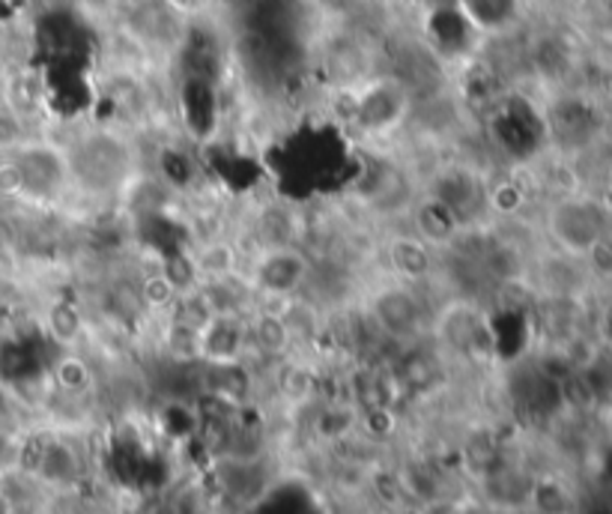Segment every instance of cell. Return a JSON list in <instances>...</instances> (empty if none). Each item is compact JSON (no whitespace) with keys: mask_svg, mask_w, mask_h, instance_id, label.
<instances>
[{"mask_svg":"<svg viewBox=\"0 0 612 514\" xmlns=\"http://www.w3.org/2000/svg\"><path fill=\"white\" fill-rule=\"evenodd\" d=\"M63 150L70 159L72 195L84 204L123 207L147 176L138 128L117 120L72 128L70 138H63Z\"/></svg>","mask_w":612,"mask_h":514,"instance_id":"6da1fadb","label":"cell"},{"mask_svg":"<svg viewBox=\"0 0 612 514\" xmlns=\"http://www.w3.org/2000/svg\"><path fill=\"white\" fill-rule=\"evenodd\" d=\"M541 231L553 248L586 260L595 248L612 240V204L591 192L567 188L547 200Z\"/></svg>","mask_w":612,"mask_h":514,"instance_id":"7a4b0ae2","label":"cell"},{"mask_svg":"<svg viewBox=\"0 0 612 514\" xmlns=\"http://www.w3.org/2000/svg\"><path fill=\"white\" fill-rule=\"evenodd\" d=\"M433 311L437 308L428 303V284L385 276L362 291V315L368 317V327L377 339L394 344H416L421 335H428Z\"/></svg>","mask_w":612,"mask_h":514,"instance_id":"3957f363","label":"cell"},{"mask_svg":"<svg viewBox=\"0 0 612 514\" xmlns=\"http://www.w3.org/2000/svg\"><path fill=\"white\" fill-rule=\"evenodd\" d=\"M7 156L15 164L19 183H22V200L19 204L34 207V210L58 212L60 207H66L75 198L63 140L30 132L12 150H7Z\"/></svg>","mask_w":612,"mask_h":514,"instance_id":"277c9868","label":"cell"},{"mask_svg":"<svg viewBox=\"0 0 612 514\" xmlns=\"http://www.w3.org/2000/svg\"><path fill=\"white\" fill-rule=\"evenodd\" d=\"M311 264V252L299 243L255 248L245 255V276L255 284L260 303H281V299L299 296L305 291Z\"/></svg>","mask_w":612,"mask_h":514,"instance_id":"5b68a950","label":"cell"},{"mask_svg":"<svg viewBox=\"0 0 612 514\" xmlns=\"http://www.w3.org/2000/svg\"><path fill=\"white\" fill-rule=\"evenodd\" d=\"M248 353V317L212 315L197 329V363L209 368L243 365Z\"/></svg>","mask_w":612,"mask_h":514,"instance_id":"8992f818","label":"cell"},{"mask_svg":"<svg viewBox=\"0 0 612 514\" xmlns=\"http://www.w3.org/2000/svg\"><path fill=\"white\" fill-rule=\"evenodd\" d=\"M382 255H385V267L389 276L409 284H428L439 279V252L430 248L421 236H416L409 228H397L392 236H385L382 243Z\"/></svg>","mask_w":612,"mask_h":514,"instance_id":"52a82bcc","label":"cell"},{"mask_svg":"<svg viewBox=\"0 0 612 514\" xmlns=\"http://www.w3.org/2000/svg\"><path fill=\"white\" fill-rule=\"evenodd\" d=\"M406 228L416 236H421L430 248H437L439 255L445 248L454 246V240L466 231V224L461 222V216L451 210L445 200H439L433 192L421 188V195L413 204V210L406 216Z\"/></svg>","mask_w":612,"mask_h":514,"instance_id":"ba28073f","label":"cell"},{"mask_svg":"<svg viewBox=\"0 0 612 514\" xmlns=\"http://www.w3.org/2000/svg\"><path fill=\"white\" fill-rule=\"evenodd\" d=\"M454 12L473 34L502 36L521 22L523 0H454Z\"/></svg>","mask_w":612,"mask_h":514,"instance_id":"9c48e42d","label":"cell"},{"mask_svg":"<svg viewBox=\"0 0 612 514\" xmlns=\"http://www.w3.org/2000/svg\"><path fill=\"white\" fill-rule=\"evenodd\" d=\"M36 476L46 481V485H54V488H66L72 481L78 479L82 473V457L72 449L66 440L60 437H51L46 443L39 445V455H36Z\"/></svg>","mask_w":612,"mask_h":514,"instance_id":"30bf717a","label":"cell"},{"mask_svg":"<svg viewBox=\"0 0 612 514\" xmlns=\"http://www.w3.org/2000/svg\"><path fill=\"white\" fill-rule=\"evenodd\" d=\"M108 7H114V10H128V7H135V3H140V0H105Z\"/></svg>","mask_w":612,"mask_h":514,"instance_id":"8fae6325","label":"cell"}]
</instances>
